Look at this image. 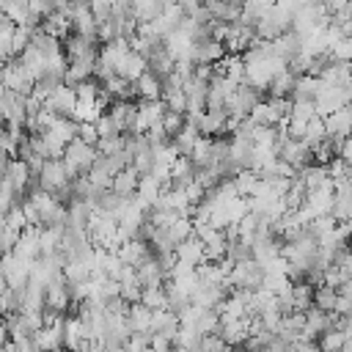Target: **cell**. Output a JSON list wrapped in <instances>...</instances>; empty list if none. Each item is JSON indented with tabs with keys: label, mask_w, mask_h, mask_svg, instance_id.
<instances>
[{
	"label": "cell",
	"mask_w": 352,
	"mask_h": 352,
	"mask_svg": "<svg viewBox=\"0 0 352 352\" xmlns=\"http://www.w3.org/2000/svg\"><path fill=\"white\" fill-rule=\"evenodd\" d=\"M96 160H99V148L91 146V143H85V140H80V138H74V140L66 146V151H63V162L69 165L72 176L88 173Z\"/></svg>",
	"instance_id": "6da1fadb"
},
{
	"label": "cell",
	"mask_w": 352,
	"mask_h": 352,
	"mask_svg": "<svg viewBox=\"0 0 352 352\" xmlns=\"http://www.w3.org/2000/svg\"><path fill=\"white\" fill-rule=\"evenodd\" d=\"M74 104H77V88L69 85V82H60L58 88H52V94L44 102V107L52 110L55 116H72Z\"/></svg>",
	"instance_id": "7a4b0ae2"
},
{
	"label": "cell",
	"mask_w": 352,
	"mask_h": 352,
	"mask_svg": "<svg viewBox=\"0 0 352 352\" xmlns=\"http://www.w3.org/2000/svg\"><path fill=\"white\" fill-rule=\"evenodd\" d=\"M176 258H179V261H184V264H192V267H201L204 261H209L204 239H201L198 234H192L190 239L179 242V245H176Z\"/></svg>",
	"instance_id": "3957f363"
},
{
	"label": "cell",
	"mask_w": 352,
	"mask_h": 352,
	"mask_svg": "<svg viewBox=\"0 0 352 352\" xmlns=\"http://www.w3.org/2000/svg\"><path fill=\"white\" fill-rule=\"evenodd\" d=\"M250 319L253 316H245V319H231V322H223V327L217 330L228 346H242L248 338H250Z\"/></svg>",
	"instance_id": "277c9868"
},
{
	"label": "cell",
	"mask_w": 352,
	"mask_h": 352,
	"mask_svg": "<svg viewBox=\"0 0 352 352\" xmlns=\"http://www.w3.org/2000/svg\"><path fill=\"white\" fill-rule=\"evenodd\" d=\"M138 184H140V173L135 170V165H126L113 176V187L110 190L124 195V198H135L138 195Z\"/></svg>",
	"instance_id": "5b68a950"
},
{
	"label": "cell",
	"mask_w": 352,
	"mask_h": 352,
	"mask_svg": "<svg viewBox=\"0 0 352 352\" xmlns=\"http://www.w3.org/2000/svg\"><path fill=\"white\" fill-rule=\"evenodd\" d=\"M324 126H327V138H349L352 135V110L341 107V110L324 116Z\"/></svg>",
	"instance_id": "8992f818"
},
{
	"label": "cell",
	"mask_w": 352,
	"mask_h": 352,
	"mask_svg": "<svg viewBox=\"0 0 352 352\" xmlns=\"http://www.w3.org/2000/svg\"><path fill=\"white\" fill-rule=\"evenodd\" d=\"M162 82H165V80L148 69V72H146L140 80H135V88H138V102H140V99H162Z\"/></svg>",
	"instance_id": "52a82bcc"
},
{
	"label": "cell",
	"mask_w": 352,
	"mask_h": 352,
	"mask_svg": "<svg viewBox=\"0 0 352 352\" xmlns=\"http://www.w3.org/2000/svg\"><path fill=\"white\" fill-rule=\"evenodd\" d=\"M338 289L336 286H330V283H319L316 289H314V305L319 308V311H327V314H333L336 311V302H338Z\"/></svg>",
	"instance_id": "ba28073f"
},
{
	"label": "cell",
	"mask_w": 352,
	"mask_h": 352,
	"mask_svg": "<svg viewBox=\"0 0 352 352\" xmlns=\"http://www.w3.org/2000/svg\"><path fill=\"white\" fill-rule=\"evenodd\" d=\"M344 341H346V333L338 327H330L319 336V349L322 352H344Z\"/></svg>",
	"instance_id": "9c48e42d"
},
{
	"label": "cell",
	"mask_w": 352,
	"mask_h": 352,
	"mask_svg": "<svg viewBox=\"0 0 352 352\" xmlns=\"http://www.w3.org/2000/svg\"><path fill=\"white\" fill-rule=\"evenodd\" d=\"M226 349H228V344L220 333H206L201 338V352H226Z\"/></svg>",
	"instance_id": "30bf717a"
},
{
	"label": "cell",
	"mask_w": 352,
	"mask_h": 352,
	"mask_svg": "<svg viewBox=\"0 0 352 352\" xmlns=\"http://www.w3.org/2000/svg\"><path fill=\"white\" fill-rule=\"evenodd\" d=\"M80 140H85V143H91V146H99V129H96V124H80V135H77Z\"/></svg>",
	"instance_id": "8fae6325"
},
{
	"label": "cell",
	"mask_w": 352,
	"mask_h": 352,
	"mask_svg": "<svg viewBox=\"0 0 352 352\" xmlns=\"http://www.w3.org/2000/svg\"><path fill=\"white\" fill-rule=\"evenodd\" d=\"M338 157H344L346 162H352V135L344 138V143H341V154H338Z\"/></svg>",
	"instance_id": "7c38bea8"
}]
</instances>
